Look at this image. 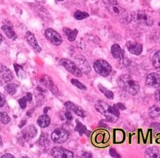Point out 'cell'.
<instances>
[{
    "instance_id": "obj_29",
    "label": "cell",
    "mask_w": 160,
    "mask_h": 158,
    "mask_svg": "<svg viewBox=\"0 0 160 158\" xmlns=\"http://www.w3.org/2000/svg\"><path fill=\"white\" fill-rule=\"evenodd\" d=\"M10 117L8 114L5 112H0V121L2 123L4 124H7L10 122Z\"/></svg>"
},
{
    "instance_id": "obj_4",
    "label": "cell",
    "mask_w": 160,
    "mask_h": 158,
    "mask_svg": "<svg viewBox=\"0 0 160 158\" xmlns=\"http://www.w3.org/2000/svg\"><path fill=\"white\" fill-rule=\"evenodd\" d=\"M93 67L97 73L104 77L109 76L112 71V68L109 64L106 61L102 59L96 61L94 63Z\"/></svg>"
},
{
    "instance_id": "obj_18",
    "label": "cell",
    "mask_w": 160,
    "mask_h": 158,
    "mask_svg": "<svg viewBox=\"0 0 160 158\" xmlns=\"http://www.w3.org/2000/svg\"><path fill=\"white\" fill-rule=\"evenodd\" d=\"M77 64L79 65V69L83 73L88 74L90 72L91 68L89 64L84 57H81L80 59H78V61H77Z\"/></svg>"
},
{
    "instance_id": "obj_21",
    "label": "cell",
    "mask_w": 160,
    "mask_h": 158,
    "mask_svg": "<svg viewBox=\"0 0 160 158\" xmlns=\"http://www.w3.org/2000/svg\"><path fill=\"white\" fill-rule=\"evenodd\" d=\"M2 30L4 31L5 34L11 39L15 40L17 38V35L15 33V32L13 31L11 27L8 25H4L1 27Z\"/></svg>"
},
{
    "instance_id": "obj_24",
    "label": "cell",
    "mask_w": 160,
    "mask_h": 158,
    "mask_svg": "<svg viewBox=\"0 0 160 158\" xmlns=\"http://www.w3.org/2000/svg\"><path fill=\"white\" fill-rule=\"evenodd\" d=\"M64 32L65 33V34L66 35L68 39H69V41H74L76 35L78 34V31L77 29H74V30H71L69 28H64L63 29Z\"/></svg>"
},
{
    "instance_id": "obj_28",
    "label": "cell",
    "mask_w": 160,
    "mask_h": 158,
    "mask_svg": "<svg viewBox=\"0 0 160 158\" xmlns=\"http://www.w3.org/2000/svg\"><path fill=\"white\" fill-rule=\"evenodd\" d=\"M18 86L15 84H9L6 86V91L11 95H14L17 90Z\"/></svg>"
},
{
    "instance_id": "obj_32",
    "label": "cell",
    "mask_w": 160,
    "mask_h": 158,
    "mask_svg": "<svg viewBox=\"0 0 160 158\" xmlns=\"http://www.w3.org/2000/svg\"><path fill=\"white\" fill-rule=\"evenodd\" d=\"M71 83L74 85V86H75L76 87H77L78 88H79V89H81V90H82V91H85V90H86V86L84 85V84H82L81 82H80L79 81H78L77 79H72L71 80Z\"/></svg>"
},
{
    "instance_id": "obj_15",
    "label": "cell",
    "mask_w": 160,
    "mask_h": 158,
    "mask_svg": "<svg viewBox=\"0 0 160 158\" xmlns=\"http://www.w3.org/2000/svg\"><path fill=\"white\" fill-rule=\"evenodd\" d=\"M111 50L112 55L114 58L118 59H122L124 57V52L118 44H115L112 45Z\"/></svg>"
},
{
    "instance_id": "obj_6",
    "label": "cell",
    "mask_w": 160,
    "mask_h": 158,
    "mask_svg": "<svg viewBox=\"0 0 160 158\" xmlns=\"http://www.w3.org/2000/svg\"><path fill=\"white\" fill-rule=\"evenodd\" d=\"M106 5L108 10L112 16L122 17L125 13V10L118 5L116 0H107Z\"/></svg>"
},
{
    "instance_id": "obj_42",
    "label": "cell",
    "mask_w": 160,
    "mask_h": 158,
    "mask_svg": "<svg viewBox=\"0 0 160 158\" xmlns=\"http://www.w3.org/2000/svg\"><path fill=\"white\" fill-rule=\"evenodd\" d=\"M82 157H91V155L90 154L88 153H84V154H82Z\"/></svg>"
},
{
    "instance_id": "obj_10",
    "label": "cell",
    "mask_w": 160,
    "mask_h": 158,
    "mask_svg": "<svg viewBox=\"0 0 160 158\" xmlns=\"http://www.w3.org/2000/svg\"><path fill=\"white\" fill-rule=\"evenodd\" d=\"M146 84L152 87L158 88L160 87V74L156 72H152L148 75L146 79Z\"/></svg>"
},
{
    "instance_id": "obj_19",
    "label": "cell",
    "mask_w": 160,
    "mask_h": 158,
    "mask_svg": "<svg viewBox=\"0 0 160 158\" xmlns=\"http://www.w3.org/2000/svg\"><path fill=\"white\" fill-rule=\"evenodd\" d=\"M125 139V133L121 129L114 130V143L119 144L124 142Z\"/></svg>"
},
{
    "instance_id": "obj_11",
    "label": "cell",
    "mask_w": 160,
    "mask_h": 158,
    "mask_svg": "<svg viewBox=\"0 0 160 158\" xmlns=\"http://www.w3.org/2000/svg\"><path fill=\"white\" fill-rule=\"evenodd\" d=\"M137 21L142 24L151 26L153 23L151 16L144 11H140L137 14Z\"/></svg>"
},
{
    "instance_id": "obj_12",
    "label": "cell",
    "mask_w": 160,
    "mask_h": 158,
    "mask_svg": "<svg viewBox=\"0 0 160 158\" xmlns=\"http://www.w3.org/2000/svg\"><path fill=\"white\" fill-rule=\"evenodd\" d=\"M126 47L129 52L137 56L141 54L142 51V45L134 41H128L126 44Z\"/></svg>"
},
{
    "instance_id": "obj_1",
    "label": "cell",
    "mask_w": 160,
    "mask_h": 158,
    "mask_svg": "<svg viewBox=\"0 0 160 158\" xmlns=\"http://www.w3.org/2000/svg\"><path fill=\"white\" fill-rule=\"evenodd\" d=\"M95 107L106 117L107 121L114 122H116L119 117V109L116 104L111 106L102 101H99L96 103Z\"/></svg>"
},
{
    "instance_id": "obj_35",
    "label": "cell",
    "mask_w": 160,
    "mask_h": 158,
    "mask_svg": "<svg viewBox=\"0 0 160 158\" xmlns=\"http://www.w3.org/2000/svg\"><path fill=\"white\" fill-rule=\"evenodd\" d=\"M109 154L113 157H120V155L116 151L115 149L111 148L109 149Z\"/></svg>"
},
{
    "instance_id": "obj_22",
    "label": "cell",
    "mask_w": 160,
    "mask_h": 158,
    "mask_svg": "<svg viewBox=\"0 0 160 158\" xmlns=\"http://www.w3.org/2000/svg\"><path fill=\"white\" fill-rule=\"evenodd\" d=\"M148 116L151 119H156L160 116V107L153 105L148 110Z\"/></svg>"
},
{
    "instance_id": "obj_16",
    "label": "cell",
    "mask_w": 160,
    "mask_h": 158,
    "mask_svg": "<svg viewBox=\"0 0 160 158\" xmlns=\"http://www.w3.org/2000/svg\"><path fill=\"white\" fill-rule=\"evenodd\" d=\"M160 156V149L157 147H150L145 152V157L148 158H157Z\"/></svg>"
},
{
    "instance_id": "obj_40",
    "label": "cell",
    "mask_w": 160,
    "mask_h": 158,
    "mask_svg": "<svg viewBox=\"0 0 160 158\" xmlns=\"http://www.w3.org/2000/svg\"><path fill=\"white\" fill-rule=\"evenodd\" d=\"M116 106H117V107L119 108V109H126V107L122 104V103H118V104H116Z\"/></svg>"
},
{
    "instance_id": "obj_17",
    "label": "cell",
    "mask_w": 160,
    "mask_h": 158,
    "mask_svg": "<svg viewBox=\"0 0 160 158\" xmlns=\"http://www.w3.org/2000/svg\"><path fill=\"white\" fill-rule=\"evenodd\" d=\"M0 76L6 82L10 81L13 77L11 72L3 66H0Z\"/></svg>"
},
{
    "instance_id": "obj_43",
    "label": "cell",
    "mask_w": 160,
    "mask_h": 158,
    "mask_svg": "<svg viewBox=\"0 0 160 158\" xmlns=\"http://www.w3.org/2000/svg\"><path fill=\"white\" fill-rule=\"evenodd\" d=\"M3 39H4V38H3V37H2V34L0 33V44H1V42H2V41H3Z\"/></svg>"
},
{
    "instance_id": "obj_30",
    "label": "cell",
    "mask_w": 160,
    "mask_h": 158,
    "mask_svg": "<svg viewBox=\"0 0 160 158\" xmlns=\"http://www.w3.org/2000/svg\"><path fill=\"white\" fill-rule=\"evenodd\" d=\"M74 16L76 19L81 20V19H85V18L88 17L89 16V14L86 12H82V11H77L74 13Z\"/></svg>"
},
{
    "instance_id": "obj_7",
    "label": "cell",
    "mask_w": 160,
    "mask_h": 158,
    "mask_svg": "<svg viewBox=\"0 0 160 158\" xmlns=\"http://www.w3.org/2000/svg\"><path fill=\"white\" fill-rule=\"evenodd\" d=\"M61 65L63 66L68 72L71 73L77 77H81L82 76V72L79 69L78 66L70 59H62L60 61Z\"/></svg>"
},
{
    "instance_id": "obj_13",
    "label": "cell",
    "mask_w": 160,
    "mask_h": 158,
    "mask_svg": "<svg viewBox=\"0 0 160 158\" xmlns=\"http://www.w3.org/2000/svg\"><path fill=\"white\" fill-rule=\"evenodd\" d=\"M65 107L69 109L72 111V112H74L76 115H78L79 117H84V111L82 109H81L80 107H79L78 106L74 104V103L70 102V101H68L64 104Z\"/></svg>"
},
{
    "instance_id": "obj_39",
    "label": "cell",
    "mask_w": 160,
    "mask_h": 158,
    "mask_svg": "<svg viewBox=\"0 0 160 158\" xmlns=\"http://www.w3.org/2000/svg\"><path fill=\"white\" fill-rule=\"evenodd\" d=\"M26 98L27 99L28 101L30 102L32 101V94L30 93V92H28L26 94Z\"/></svg>"
},
{
    "instance_id": "obj_3",
    "label": "cell",
    "mask_w": 160,
    "mask_h": 158,
    "mask_svg": "<svg viewBox=\"0 0 160 158\" xmlns=\"http://www.w3.org/2000/svg\"><path fill=\"white\" fill-rule=\"evenodd\" d=\"M91 141L94 146L98 147H104L109 144L110 134L109 132L105 129H97L92 134Z\"/></svg>"
},
{
    "instance_id": "obj_34",
    "label": "cell",
    "mask_w": 160,
    "mask_h": 158,
    "mask_svg": "<svg viewBox=\"0 0 160 158\" xmlns=\"http://www.w3.org/2000/svg\"><path fill=\"white\" fill-rule=\"evenodd\" d=\"M151 127H152L156 132H160V123L154 122L151 124Z\"/></svg>"
},
{
    "instance_id": "obj_23",
    "label": "cell",
    "mask_w": 160,
    "mask_h": 158,
    "mask_svg": "<svg viewBox=\"0 0 160 158\" xmlns=\"http://www.w3.org/2000/svg\"><path fill=\"white\" fill-rule=\"evenodd\" d=\"M36 134V129L33 126H30L24 130L23 133V137L26 140L34 137Z\"/></svg>"
},
{
    "instance_id": "obj_38",
    "label": "cell",
    "mask_w": 160,
    "mask_h": 158,
    "mask_svg": "<svg viewBox=\"0 0 160 158\" xmlns=\"http://www.w3.org/2000/svg\"><path fill=\"white\" fill-rule=\"evenodd\" d=\"M65 116H66V119H67L68 120H69V121H71V120L72 119V114H71V113L69 111L66 112V113H65Z\"/></svg>"
},
{
    "instance_id": "obj_27",
    "label": "cell",
    "mask_w": 160,
    "mask_h": 158,
    "mask_svg": "<svg viewBox=\"0 0 160 158\" xmlns=\"http://www.w3.org/2000/svg\"><path fill=\"white\" fill-rule=\"evenodd\" d=\"M76 124H77V126L75 128L76 131H78L81 136L83 134L86 133L87 129L84 125H82L78 120H76Z\"/></svg>"
},
{
    "instance_id": "obj_44",
    "label": "cell",
    "mask_w": 160,
    "mask_h": 158,
    "mask_svg": "<svg viewBox=\"0 0 160 158\" xmlns=\"http://www.w3.org/2000/svg\"><path fill=\"white\" fill-rule=\"evenodd\" d=\"M58 1H63V0H58Z\"/></svg>"
},
{
    "instance_id": "obj_26",
    "label": "cell",
    "mask_w": 160,
    "mask_h": 158,
    "mask_svg": "<svg viewBox=\"0 0 160 158\" xmlns=\"http://www.w3.org/2000/svg\"><path fill=\"white\" fill-rule=\"evenodd\" d=\"M98 88L100 90V91L101 92H102L106 97L109 99H112L113 97H114V94L112 93V91L108 90V89H106V87H104L103 86H102L101 84H98Z\"/></svg>"
},
{
    "instance_id": "obj_33",
    "label": "cell",
    "mask_w": 160,
    "mask_h": 158,
    "mask_svg": "<svg viewBox=\"0 0 160 158\" xmlns=\"http://www.w3.org/2000/svg\"><path fill=\"white\" fill-rule=\"evenodd\" d=\"M26 103H27V99L26 98V97H23L22 98L20 99L19 100V106L21 107V109H24L26 108Z\"/></svg>"
},
{
    "instance_id": "obj_20",
    "label": "cell",
    "mask_w": 160,
    "mask_h": 158,
    "mask_svg": "<svg viewBox=\"0 0 160 158\" xmlns=\"http://www.w3.org/2000/svg\"><path fill=\"white\" fill-rule=\"evenodd\" d=\"M50 122H51L50 118L46 114L40 116L38 117V120H37L38 124L41 127H42V128H45V127H48L49 126V124H50Z\"/></svg>"
},
{
    "instance_id": "obj_9",
    "label": "cell",
    "mask_w": 160,
    "mask_h": 158,
    "mask_svg": "<svg viewBox=\"0 0 160 158\" xmlns=\"http://www.w3.org/2000/svg\"><path fill=\"white\" fill-rule=\"evenodd\" d=\"M51 154L56 158H72L73 153L61 147H55L51 151Z\"/></svg>"
},
{
    "instance_id": "obj_25",
    "label": "cell",
    "mask_w": 160,
    "mask_h": 158,
    "mask_svg": "<svg viewBox=\"0 0 160 158\" xmlns=\"http://www.w3.org/2000/svg\"><path fill=\"white\" fill-rule=\"evenodd\" d=\"M152 64L155 69L160 72V51L156 52L152 57Z\"/></svg>"
},
{
    "instance_id": "obj_14",
    "label": "cell",
    "mask_w": 160,
    "mask_h": 158,
    "mask_svg": "<svg viewBox=\"0 0 160 158\" xmlns=\"http://www.w3.org/2000/svg\"><path fill=\"white\" fill-rule=\"evenodd\" d=\"M26 38L28 43L32 46V47L36 51L40 52L41 51V48L39 46L34 34L31 33L30 31H28L26 34Z\"/></svg>"
},
{
    "instance_id": "obj_31",
    "label": "cell",
    "mask_w": 160,
    "mask_h": 158,
    "mask_svg": "<svg viewBox=\"0 0 160 158\" xmlns=\"http://www.w3.org/2000/svg\"><path fill=\"white\" fill-rule=\"evenodd\" d=\"M14 69L16 70L17 75L21 77V78H24L25 77V73L23 71V69L22 66L18 64H14Z\"/></svg>"
},
{
    "instance_id": "obj_8",
    "label": "cell",
    "mask_w": 160,
    "mask_h": 158,
    "mask_svg": "<svg viewBox=\"0 0 160 158\" xmlns=\"http://www.w3.org/2000/svg\"><path fill=\"white\" fill-rule=\"evenodd\" d=\"M45 36L51 43L55 46H59L62 41L61 36L58 32L51 28L46 30Z\"/></svg>"
},
{
    "instance_id": "obj_36",
    "label": "cell",
    "mask_w": 160,
    "mask_h": 158,
    "mask_svg": "<svg viewBox=\"0 0 160 158\" xmlns=\"http://www.w3.org/2000/svg\"><path fill=\"white\" fill-rule=\"evenodd\" d=\"M154 97L156 101L160 104V89L156 91V92L154 93Z\"/></svg>"
},
{
    "instance_id": "obj_5",
    "label": "cell",
    "mask_w": 160,
    "mask_h": 158,
    "mask_svg": "<svg viewBox=\"0 0 160 158\" xmlns=\"http://www.w3.org/2000/svg\"><path fill=\"white\" fill-rule=\"evenodd\" d=\"M69 137V133L62 128L56 129L51 134V139L55 143L62 144L65 142Z\"/></svg>"
},
{
    "instance_id": "obj_41",
    "label": "cell",
    "mask_w": 160,
    "mask_h": 158,
    "mask_svg": "<svg viewBox=\"0 0 160 158\" xmlns=\"http://www.w3.org/2000/svg\"><path fill=\"white\" fill-rule=\"evenodd\" d=\"M1 157L2 158H5V157H11V158H12V157H14L12 155L10 154H5L3 156H2Z\"/></svg>"
},
{
    "instance_id": "obj_2",
    "label": "cell",
    "mask_w": 160,
    "mask_h": 158,
    "mask_svg": "<svg viewBox=\"0 0 160 158\" xmlns=\"http://www.w3.org/2000/svg\"><path fill=\"white\" fill-rule=\"evenodd\" d=\"M117 82L120 89L132 96L137 94L140 89L139 83L128 74L121 75Z\"/></svg>"
},
{
    "instance_id": "obj_37",
    "label": "cell",
    "mask_w": 160,
    "mask_h": 158,
    "mask_svg": "<svg viewBox=\"0 0 160 158\" xmlns=\"http://www.w3.org/2000/svg\"><path fill=\"white\" fill-rule=\"evenodd\" d=\"M5 104V99L3 95L0 92V107H2Z\"/></svg>"
}]
</instances>
